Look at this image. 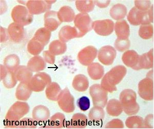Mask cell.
Returning <instances> with one entry per match:
<instances>
[{
  "label": "cell",
  "instance_id": "obj_1",
  "mask_svg": "<svg viewBox=\"0 0 154 129\" xmlns=\"http://www.w3.org/2000/svg\"><path fill=\"white\" fill-rule=\"evenodd\" d=\"M127 74V69L122 65H118L107 72L102 79L101 86L108 92L117 90L116 86L121 82Z\"/></svg>",
  "mask_w": 154,
  "mask_h": 129
},
{
  "label": "cell",
  "instance_id": "obj_2",
  "mask_svg": "<svg viewBox=\"0 0 154 129\" xmlns=\"http://www.w3.org/2000/svg\"><path fill=\"white\" fill-rule=\"evenodd\" d=\"M123 110L129 116L136 115L140 110V106L137 102L136 93L133 90L125 89L121 92L119 96Z\"/></svg>",
  "mask_w": 154,
  "mask_h": 129
},
{
  "label": "cell",
  "instance_id": "obj_3",
  "mask_svg": "<svg viewBox=\"0 0 154 129\" xmlns=\"http://www.w3.org/2000/svg\"><path fill=\"white\" fill-rule=\"evenodd\" d=\"M127 19L133 26L151 24L154 22V6H152L148 10L145 11L133 7L128 14Z\"/></svg>",
  "mask_w": 154,
  "mask_h": 129
},
{
  "label": "cell",
  "instance_id": "obj_4",
  "mask_svg": "<svg viewBox=\"0 0 154 129\" xmlns=\"http://www.w3.org/2000/svg\"><path fill=\"white\" fill-rule=\"evenodd\" d=\"M29 106L24 101H18L11 106L6 115L4 120L18 122L29 113Z\"/></svg>",
  "mask_w": 154,
  "mask_h": 129
},
{
  "label": "cell",
  "instance_id": "obj_5",
  "mask_svg": "<svg viewBox=\"0 0 154 129\" xmlns=\"http://www.w3.org/2000/svg\"><path fill=\"white\" fill-rule=\"evenodd\" d=\"M11 16L14 23L23 26L29 25L33 22V15L24 6L18 5L14 6L11 11Z\"/></svg>",
  "mask_w": 154,
  "mask_h": 129
},
{
  "label": "cell",
  "instance_id": "obj_6",
  "mask_svg": "<svg viewBox=\"0 0 154 129\" xmlns=\"http://www.w3.org/2000/svg\"><path fill=\"white\" fill-rule=\"evenodd\" d=\"M75 27L79 33V38L84 37L93 29V21L89 14L85 13H79L74 19Z\"/></svg>",
  "mask_w": 154,
  "mask_h": 129
},
{
  "label": "cell",
  "instance_id": "obj_7",
  "mask_svg": "<svg viewBox=\"0 0 154 129\" xmlns=\"http://www.w3.org/2000/svg\"><path fill=\"white\" fill-rule=\"evenodd\" d=\"M94 106L105 108L108 100V92L102 87L100 84H94L89 88Z\"/></svg>",
  "mask_w": 154,
  "mask_h": 129
},
{
  "label": "cell",
  "instance_id": "obj_8",
  "mask_svg": "<svg viewBox=\"0 0 154 129\" xmlns=\"http://www.w3.org/2000/svg\"><path fill=\"white\" fill-rule=\"evenodd\" d=\"M51 82V78L48 74L40 72L33 75L28 85L32 91L40 92L44 90Z\"/></svg>",
  "mask_w": 154,
  "mask_h": 129
},
{
  "label": "cell",
  "instance_id": "obj_9",
  "mask_svg": "<svg viewBox=\"0 0 154 129\" xmlns=\"http://www.w3.org/2000/svg\"><path fill=\"white\" fill-rule=\"evenodd\" d=\"M57 101L60 108L66 113H72L75 110V98L68 88L62 90Z\"/></svg>",
  "mask_w": 154,
  "mask_h": 129
},
{
  "label": "cell",
  "instance_id": "obj_10",
  "mask_svg": "<svg viewBox=\"0 0 154 129\" xmlns=\"http://www.w3.org/2000/svg\"><path fill=\"white\" fill-rule=\"evenodd\" d=\"M138 94L140 98L146 101L154 100V79L146 76L139 82Z\"/></svg>",
  "mask_w": 154,
  "mask_h": 129
},
{
  "label": "cell",
  "instance_id": "obj_11",
  "mask_svg": "<svg viewBox=\"0 0 154 129\" xmlns=\"http://www.w3.org/2000/svg\"><path fill=\"white\" fill-rule=\"evenodd\" d=\"M92 27L98 35L107 37L112 34L114 32L115 24L111 20H97L93 22Z\"/></svg>",
  "mask_w": 154,
  "mask_h": 129
},
{
  "label": "cell",
  "instance_id": "obj_12",
  "mask_svg": "<svg viewBox=\"0 0 154 129\" xmlns=\"http://www.w3.org/2000/svg\"><path fill=\"white\" fill-rule=\"evenodd\" d=\"M98 50L93 46H88L79 51L77 58L81 64L88 66L94 62L98 56Z\"/></svg>",
  "mask_w": 154,
  "mask_h": 129
},
{
  "label": "cell",
  "instance_id": "obj_13",
  "mask_svg": "<svg viewBox=\"0 0 154 129\" xmlns=\"http://www.w3.org/2000/svg\"><path fill=\"white\" fill-rule=\"evenodd\" d=\"M97 56L100 63L105 66H110L113 64L116 58L117 51L111 46H105L98 51Z\"/></svg>",
  "mask_w": 154,
  "mask_h": 129
},
{
  "label": "cell",
  "instance_id": "obj_14",
  "mask_svg": "<svg viewBox=\"0 0 154 129\" xmlns=\"http://www.w3.org/2000/svg\"><path fill=\"white\" fill-rule=\"evenodd\" d=\"M26 6L33 16L48 12L51 8V5L48 3L46 1H28Z\"/></svg>",
  "mask_w": 154,
  "mask_h": 129
},
{
  "label": "cell",
  "instance_id": "obj_15",
  "mask_svg": "<svg viewBox=\"0 0 154 129\" xmlns=\"http://www.w3.org/2000/svg\"><path fill=\"white\" fill-rule=\"evenodd\" d=\"M7 29L11 40L14 43H20L24 40L25 32L23 26L14 22L9 25Z\"/></svg>",
  "mask_w": 154,
  "mask_h": 129
},
{
  "label": "cell",
  "instance_id": "obj_16",
  "mask_svg": "<svg viewBox=\"0 0 154 129\" xmlns=\"http://www.w3.org/2000/svg\"><path fill=\"white\" fill-rule=\"evenodd\" d=\"M61 24V22L58 18V13L56 11H48L44 14V26L51 32L56 30Z\"/></svg>",
  "mask_w": 154,
  "mask_h": 129
},
{
  "label": "cell",
  "instance_id": "obj_17",
  "mask_svg": "<svg viewBox=\"0 0 154 129\" xmlns=\"http://www.w3.org/2000/svg\"><path fill=\"white\" fill-rule=\"evenodd\" d=\"M154 67V49H151L147 53L139 56L138 63L135 70L150 69Z\"/></svg>",
  "mask_w": 154,
  "mask_h": 129
},
{
  "label": "cell",
  "instance_id": "obj_18",
  "mask_svg": "<svg viewBox=\"0 0 154 129\" xmlns=\"http://www.w3.org/2000/svg\"><path fill=\"white\" fill-rule=\"evenodd\" d=\"M88 117L84 114H75L69 121L66 122L65 127L69 129H84L88 126Z\"/></svg>",
  "mask_w": 154,
  "mask_h": 129
},
{
  "label": "cell",
  "instance_id": "obj_19",
  "mask_svg": "<svg viewBox=\"0 0 154 129\" xmlns=\"http://www.w3.org/2000/svg\"><path fill=\"white\" fill-rule=\"evenodd\" d=\"M66 124V120L65 115L61 113H57L53 115L46 124L43 127L49 129H61L65 127Z\"/></svg>",
  "mask_w": 154,
  "mask_h": 129
},
{
  "label": "cell",
  "instance_id": "obj_20",
  "mask_svg": "<svg viewBox=\"0 0 154 129\" xmlns=\"http://www.w3.org/2000/svg\"><path fill=\"white\" fill-rule=\"evenodd\" d=\"M50 116L51 113L49 109L43 105H38L35 106L32 112V118L37 122H47L50 118Z\"/></svg>",
  "mask_w": 154,
  "mask_h": 129
},
{
  "label": "cell",
  "instance_id": "obj_21",
  "mask_svg": "<svg viewBox=\"0 0 154 129\" xmlns=\"http://www.w3.org/2000/svg\"><path fill=\"white\" fill-rule=\"evenodd\" d=\"M75 38H79V33L75 27L66 25L60 30L59 38L62 42L66 43Z\"/></svg>",
  "mask_w": 154,
  "mask_h": 129
},
{
  "label": "cell",
  "instance_id": "obj_22",
  "mask_svg": "<svg viewBox=\"0 0 154 129\" xmlns=\"http://www.w3.org/2000/svg\"><path fill=\"white\" fill-rule=\"evenodd\" d=\"M116 34L119 39H128L130 35V27L125 20L118 21L115 24Z\"/></svg>",
  "mask_w": 154,
  "mask_h": 129
},
{
  "label": "cell",
  "instance_id": "obj_23",
  "mask_svg": "<svg viewBox=\"0 0 154 129\" xmlns=\"http://www.w3.org/2000/svg\"><path fill=\"white\" fill-rule=\"evenodd\" d=\"M139 55L133 50H128L122 56V61L126 67L135 69L138 63Z\"/></svg>",
  "mask_w": 154,
  "mask_h": 129
},
{
  "label": "cell",
  "instance_id": "obj_24",
  "mask_svg": "<svg viewBox=\"0 0 154 129\" xmlns=\"http://www.w3.org/2000/svg\"><path fill=\"white\" fill-rule=\"evenodd\" d=\"M27 67L32 72H40L46 67V63L43 58L41 56H34L29 60Z\"/></svg>",
  "mask_w": 154,
  "mask_h": 129
},
{
  "label": "cell",
  "instance_id": "obj_25",
  "mask_svg": "<svg viewBox=\"0 0 154 129\" xmlns=\"http://www.w3.org/2000/svg\"><path fill=\"white\" fill-rule=\"evenodd\" d=\"M89 80L88 77L83 74L75 75L72 80V87L76 91L80 92L86 91L89 88Z\"/></svg>",
  "mask_w": 154,
  "mask_h": 129
},
{
  "label": "cell",
  "instance_id": "obj_26",
  "mask_svg": "<svg viewBox=\"0 0 154 129\" xmlns=\"http://www.w3.org/2000/svg\"><path fill=\"white\" fill-rule=\"evenodd\" d=\"M58 16L62 23H70L74 21L75 12L72 7L68 6H64L61 7L58 12Z\"/></svg>",
  "mask_w": 154,
  "mask_h": 129
},
{
  "label": "cell",
  "instance_id": "obj_27",
  "mask_svg": "<svg viewBox=\"0 0 154 129\" xmlns=\"http://www.w3.org/2000/svg\"><path fill=\"white\" fill-rule=\"evenodd\" d=\"M88 73L93 80H99L104 75V69L99 63H93L88 66Z\"/></svg>",
  "mask_w": 154,
  "mask_h": 129
},
{
  "label": "cell",
  "instance_id": "obj_28",
  "mask_svg": "<svg viewBox=\"0 0 154 129\" xmlns=\"http://www.w3.org/2000/svg\"><path fill=\"white\" fill-rule=\"evenodd\" d=\"M14 73L18 81L25 84H28L33 76V72L26 66H20Z\"/></svg>",
  "mask_w": 154,
  "mask_h": 129
},
{
  "label": "cell",
  "instance_id": "obj_29",
  "mask_svg": "<svg viewBox=\"0 0 154 129\" xmlns=\"http://www.w3.org/2000/svg\"><path fill=\"white\" fill-rule=\"evenodd\" d=\"M109 14L111 18L115 20L120 21L123 20L128 14V9L122 4H117L110 8Z\"/></svg>",
  "mask_w": 154,
  "mask_h": 129
},
{
  "label": "cell",
  "instance_id": "obj_30",
  "mask_svg": "<svg viewBox=\"0 0 154 129\" xmlns=\"http://www.w3.org/2000/svg\"><path fill=\"white\" fill-rule=\"evenodd\" d=\"M106 109L107 114L113 117H117L123 111L120 101L116 99L109 100L107 103Z\"/></svg>",
  "mask_w": 154,
  "mask_h": 129
},
{
  "label": "cell",
  "instance_id": "obj_31",
  "mask_svg": "<svg viewBox=\"0 0 154 129\" xmlns=\"http://www.w3.org/2000/svg\"><path fill=\"white\" fill-rule=\"evenodd\" d=\"M32 92L28 84L20 82L16 89V98L20 101H27L31 96Z\"/></svg>",
  "mask_w": 154,
  "mask_h": 129
},
{
  "label": "cell",
  "instance_id": "obj_32",
  "mask_svg": "<svg viewBox=\"0 0 154 129\" xmlns=\"http://www.w3.org/2000/svg\"><path fill=\"white\" fill-rule=\"evenodd\" d=\"M61 91V88L58 83L51 82L46 88V96L48 100L56 101Z\"/></svg>",
  "mask_w": 154,
  "mask_h": 129
},
{
  "label": "cell",
  "instance_id": "obj_33",
  "mask_svg": "<svg viewBox=\"0 0 154 129\" xmlns=\"http://www.w3.org/2000/svg\"><path fill=\"white\" fill-rule=\"evenodd\" d=\"M20 59L17 55L12 54L7 56L4 60V65L9 71L15 72L20 66Z\"/></svg>",
  "mask_w": 154,
  "mask_h": 129
},
{
  "label": "cell",
  "instance_id": "obj_34",
  "mask_svg": "<svg viewBox=\"0 0 154 129\" xmlns=\"http://www.w3.org/2000/svg\"><path fill=\"white\" fill-rule=\"evenodd\" d=\"M48 50L55 56L62 55L66 51V44L60 40H53L49 44Z\"/></svg>",
  "mask_w": 154,
  "mask_h": 129
},
{
  "label": "cell",
  "instance_id": "obj_35",
  "mask_svg": "<svg viewBox=\"0 0 154 129\" xmlns=\"http://www.w3.org/2000/svg\"><path fill=\"white\" fill-rule=\"evenodd\" d=\"M51 35V32L45 27L39 28L35 32L33 38L40 42L44 46L49 42Z\"/></svg>",
  "mask_w": 154,
  "mask_h": 129
},
{
  "label": "cell",
  "instance_id": "obj_36",
  "mask_svg": "<svg viewBox=\"0 0 154 129\" xmlns=\"http://www.w3.org/2000/svg\"><path fill=\"white\" fill-rule=\"evenodd\" d=\"M105 112L103 108L100 106H94L89 111L88 117L91 122H100L103 120L105 117Z\"/></svg>",
  "mask_w": 154,
  "mask_h": 129
},
{
  "label": "cell",
  "instance_id": "obj_37",
  "mask_svg": "<svg viewBox=\"0 0 154 129\" xmlns=\"http://www.w3.org/2000/svg\"><path fill=\"white\" fill-rule=\"evenodd\" d=\"M44 47L45 46L43 44L33 37L28 42L27 49L30 54L32 56H37L42 52Z\"/></svg>",
  "mask_w": 154,
  "mask_h": 129
},
{
  "label": "cell",
  "instance_id": "obj_38",
  "mask_svg": "<svg viewBox=\"0 0 154 129\" xmlns=\"http://www.w3.org/2000/svg\"><path fill=\"white\" fill-rule=\"evenodd\" d=\"M75 7L80 13L88 14L94 10L95 4L94 1H76Z\"/></svg>",
  "mask_w": 154,
  "mask_h": 129
},
{
  "label": "cell",
  "instance_id": "obj_39",
  "mask_svg": "<svg viewBox=\"0 0 154 129\" xmlns=\"http://www.w3.org/2000/svg\"><path fill=\"white\" fill-rule=\"evenodd\" d=\"M126 127L129 129L144 128V119L139 116H131L125 121Z\"/></svg>",
  "mask_w": 154,
  "mask_h": 129
},
{
  "label": "cell",
  "instance_id": "obj_40",
  "mask_svg": "<svg viewBox=\"0 0 154 129\" xmlns=\"http://www.w3.org/2000/svg\"><path fill=\"white\" fill-rule=\"evenodd\" d=\"M139 35L143 40H149L154 35V27L152 25H141L139 30Z\"/></svg>",
  "mask_w": 154,
  "mask_h": 129
},
{
  "label": "cell",
  "instance_id": "obj_41",
  "mask_svg": "<svg viewBox=\"0 0 154 129\" xmlns=\"http://www.w3.org/2000/svg\"><path fill=\"white\" fill-rule=\"evenodd\" d=\"M18 80L16 78L15 73L9 71L3 80L4 86L7 89H12L14 88Z\"/></svg>",
  "mask_w": 154,
  "mask_h": 129
},
{
  "label": "cell",
  "instance_id": "obj_42",
  "mask_svg": "<svg viewBox=\"0 0 154 129\" xmlns=\"http://www.w3.org/2000/svg\"><path fill=\"white\" fill-rule=\"evenodd\" d=\"M115 49L119 52H125L128 50L131 47V42L128 39L117 38L115 42Z\"/></svg>",
  "mask_w": 154,
  "mask_h": 129
},
{
  "label": "cell",
  "instance_id": "obj_43",
  "mask_svg": "<svg viewBox=\"0 0 154 129\" xmlns=\"http://www.w3.org/2000/svg\"><path fill=\"white\" fill-rule=\"evenodd\" d=\"M37 122L33 118H25L20 120L19 128L26 129V128H36Z\"/></svg>",
  "mask_w": 154,
  "mask_h": 129
},
{
  "label": "cell",
  "instance_id": "obj_44",
  "mask_svg": "<svg viewBox=\"0 0 154 129\" xmlns=\"http://www.w3.org/2000/svg\"><path fill=\"white\" fill-rule=\"evenodd\" d=\"M77 106L82 111H86L90 107V100L88 97L82 96L79 98L77 101Z\"/></svg>",
  "mask_w": 154,
  "mask_h": 129
},
{
  "label": "cell",
  "instance_id": "obj_45",
  "mask_svg": "<svg viewBox=\"0 0 154 129\" xmlns=\"http://www.w3.org/2000/svg\"><path fill=\"white\" fill-rule=\"evenodd\" d=\"M135 7L140 11H147L152 6V3L150 1H135Z\"/></svg>",
  "mask_w": 154,
  "mask_h": 129
},
{
  "label": "cell",
  "instance_id": "obj_46",
  "mask_svg": "<svg viewBox=\"0 0 154 129\" xmlns=\"http://www.w3.org/2000/svg\"><path fill=\"white\" fill-rule=\"evenodd\" d=\"M124 124L122 120L119 119H114L110 121L106 124L105 128H116L122 129L124 128Z\"/></svg>",
  "mask_w": 154,
  "mask_h": 129
},
{
  "label": "cell",
  "instance_id": "obj_47",
  "mask_svg": "<svg viewBox=\"0 0 154 129\" xmlns=\"http://www.w3.org/2000/svg\"><path fill=\"white\" fill-rule=\"evenodd\" d=\"M43 56L46 63L49 64H54L56 61L55 56L52 54L49 50L44 51L43 52Z\"/></svg>",
  "mask_w": 154,
  "mask_h": 129
},
{
  "label": "cell",
  "instance_id": "obj_48",
  "mask_svg": "<svg viewBox=\"0 0 154 129\" xmlns=\"http://www.w3.org/2000/svg\"><path fill=\"white\" fill-rule=\"evenodd\" d=\"M144 128L154 129V115L149 114L144 119Z\"/></svg>",
  "mask_w": 154,
  "mask_h": 129
},
{
  "label": "cell",
  "instance_id": "obj_49",
  "mask_svg": "<svg viewBox=\"0 0 154 129\" xmlns=\"http://www.w3.org/2000/svg\"><path fill=\"white\" fill-rule=\"evenodd\" d=\"M1 43H4L10 39L8 29L1 26Z\"/></svg>",
  "mask_w": 154,
  "mask_h": 129
},
{
  "label": "cell",
  "instance_id": "obj_50",
  "mask_svg": "<svg viewBox=\"0 0 154 129\" xmlns=\"http://www.w3.org/2000/svg\"><path fill=\"white\" fill-rule=\"evenodd\" d=\"M95 5L100 8H104L109 5L110 1H94Z\"/></svg>",
  "mask_w": 154,
  "mask_h": 129
},
{
  "label": "cell",
  "instance_id": "obj_51",
  "mask_svg": "<svg viewBox=\"0 0 154 129\" xmlns=\"http://www.w3.org/2000/svg\"><path fill=\"white\" fill-rule=\"evenodd\" d=\"M8 71V70L4 66V65L1 64V80H3Z\"/></svg>",
  "mask_w": 154,
  "mask_h": 129
},
{
  "label": "cell",
  "instance_id": "obj_52",
  "mask_svg": "<svg viewBox=\"0 0 154 129\" xmlns=\"http://www.w3.org/2000/svg\"><path fill=\"white\" fill-rule=\"evenodd\" d=\"M18 3L21 4H23V5H26L27 1H18Z\"/></svg>",
  "mask_w": 154,
  "mask_h": 129
}]
</instances>
